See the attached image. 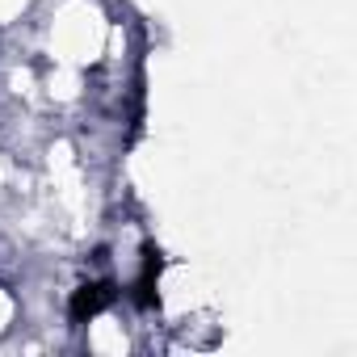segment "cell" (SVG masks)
Masks as SVG:
<instances>
[{
	"label": "cell",
	"instance_id": "cell-1",
	"mask_svg": "<svg viewBox=\"0 0 357 357\" xmlns=\"http://www.w3.org/2000/svg\"><path fill=\"white\" fill-rule=\"evenodd\" d=\"M114 298H118L114 282H89V286H80V290L72 294L68 315H72V324H89V319H97V315H101Z\"/></svg>",
	"mask_w": 357,
	"mask_h": 357
},
{
	"label": "cell",
	"instance_id": "cell-2",
	"mask_svg": "<svg viewBox=\"0 0 357 357\" xmlns=\"http://www.w3.org/2000/svg\"><path fill=\"white\" fill-rule=\"evenodd\" d=\"M155 278H160V252L147 248V257H143V273H139V282H135V303H139V307H151V303H155V298H151Z\"/></svg>",
	"mask_w": 357,
	"mask_h": 357
}]
</instances>
